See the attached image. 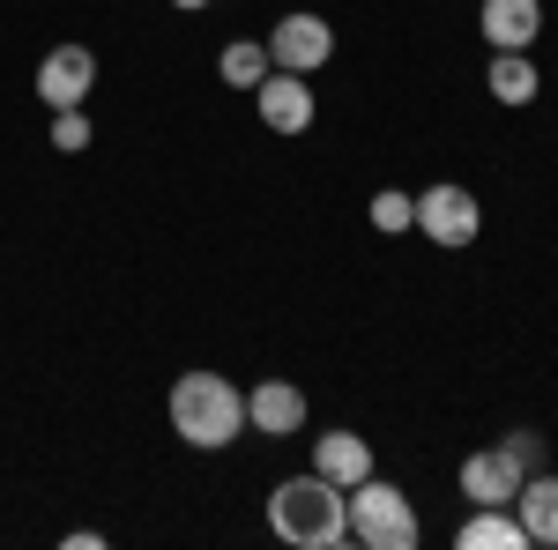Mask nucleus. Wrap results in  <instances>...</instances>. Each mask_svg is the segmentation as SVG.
Instances as JSON below:
<instances>
[{
  "instance_id": "obj_15",
  "label": "nucleus",
  "mask_w": 558,
  "mask_h": 550,
  "mask_svg": "<svg viewBox=\"0 0 558 550\" xmlns=\"http://www.w3.org/2000/svg\"><path fill=\"white\" fill-rule=\"evenodd\" d=\"M268 68H276V60H268V45H254V38H239V45L216 52V75H223L231 89H260V83H268Z\"/></svg>"
},
{
  "instance_id": "obj_1",
  "label": "nucleus",
  "mask_w": 558,
  "mask_h": 550,
  "mask_svg": "<svg viewBox=\"0 0 558 550\" xmlns=\"http://www.w3.org/2000/svg\"><path fill=\"white\" fill-rule=\"evenodd\" d=\"M268 528L291 550H343L350 543V491H336L328 476H291L268 499Z\"/></svg>"
},
{
  "instance_id": "obj_3",
  "label": "nucleus",
  "mask_w": 558,
  "mask_h": 550,
  "mask_svg": "<svg viewBox=\"0 0 558 550\" xmlns=\"http://www.w3.org/2000/svg\"><path fill=\"white\" fill-rule=\"evenodd\" d=\"M417 506L395 491V484H380V476H365L357 491H350V543L357 550H417Z\"/></svg>"
},
{
  "instance_id": "obj_19",
  "label": "nucleus",
  "mask_w": 558,
  "mask_h": 550,
  "mask_svg": "<svg viewBox=\"0 0 558 550\" xmlns=\"http://www.w3.org/2000/svg\"><path fill=\"white\" fill-rule=\"evenodd\" d=\"M172 8H209V0H172Z\"/></svg>"
},
{
  "instance_id": "obj_10",
  "label": "nucleus",
  "mask_w": 558,
  "mask_h": 550,
  "mask_svg": "<svg viewBox=\"0 0 558 550\" xmlns=\"http://www.w3.org/2000/svg\"><path fill=\"white\" fill-rule=\"evenodd\" d=\"M246 424H254L260 439H291L305 424V394L291 380H260L254 394H246Z\"/></svg>"
},
{
  "instance_id": "obj_4",
  "label": "nucleus",
  "mask_w": 558,
  "mask_h": 550,
  "mask_svg": "<svg viewBox=\"0 0 558 550\" xmlns=\"http://www.w3.org/2000/svg\"><path fill=\"white\" fill-rule=\"evenodd\" d=\"M417 231H425L432 246H476V231H484V209H476L470 186H454V179H439V186H425L417 194Z\"/></svg>"
},
{
  "instance_id": "obj_11",
  "label": "nucleus",
  "mask_w": 558,
  "mask_h": 550,
  "mask_svg": "<svg viewBox=\"0 0 558 550\" xmlns=\"http://www.w3.org/2000/svg\"><path fill=\"white\" fill-rule=\"evenodd\" d=\"M313 476H328L336 491H357L373 476V447L357 431H328V439H313Z\"/></svg>"
},
{
  "instance_id": "obj_6",
  "label": "nucleus",
  "mask_w": 558,
  "mask_h": 550,
  "mask_svg": "<svg viewBox=\"0 0 558 550\" xmlns=\"http://www.w3.org/2000/svg\"><path fill=\"white\" fill-rule=\"evenodd\" d=\"M89 83H97V52L89 45H52L38 60V97L52 112H68V105H83Z\"/></svg>"
},
{
  "instance_id": "obj_9",
  "label": "nucleus",
  "mask_w": 558,
  "mask_h": 550,
  "mask_svg": "<svg viewBox=\"0 0 558 550\" xmlns=\"http://www.w3.org/2000/svg\"><path fill=\"white\" fill-rule=\"evenodd\" d=\"M514 521H521V536H529V543L558 550V476H551V468L521 476V491H514Z\"/></svg>"
},
{
  "instance_id": "obj_5",
  "label": "nucleus",
  "mask_w": 558,
  "mask_h": 550,
  "mask_svg": "<svg viewBox=\"0 0 558 550\" xmlns=\"http://www.w3.org/2000/svg\"><path fill=\"white\" fill-rule=\"evenodd\" d=\"M260 45H268V60H276L283 75H313V68L336 60V30H328L320 15H305V8H299V15H283Z\"/></svg>"
},
{
  "instance_id": "obj_17",
  "label": "nucleus",
  "mask_w": 558,
  "mask_h": 550,
  "mask_svg": "<svg viewBox=\"0 0 558 550\" xmlns=\"http://www.w3.org/2000/svg\"><path fill=\"white\" fill-rule=\"evenodd\" d=\"M89 142H97V134H89V112H83V105L52 112V149H60V157H83Z\"/></svg>"
},
{
  "instance_id": "obj_7",
  "label": "nucleus",
  "mask_w": 558,
  "mask_h": 550,
  "mask_svg": "<svg viewBox=\"0 0 558 550\" xmlns=\"http://www.w3.org/2000/svg\"><path fill=\"white\" fill-rule=\"evenodd\" d=\"M254 105H260V127L268 134H291V142H299V134L313 127V83H305V75L268 68V83L254 89Z\"/></svg>"
},
{
  "instance_id": "obj_16",
  "label": "nucleus",
  "mask_w": 558,
  "mask_h": 550,
  "mask_svg": "<svg viewBox=\"0 0 558 550\" xmlns=\"http://www.w3.org/2000/svg\"><path fill=\"white\" fill-rule=\"evenodd\" d=\"M499 454H507L521 476H536V468H551V439H544V431H507Z\"/></svg>"
},
{
  "instance_id": "obj_2",
  "label": "nucleus",
  "mask_w": 558,
  "mask_h": 550,
  "mask_svg": "<svg viewBox=\"0 0 558 550\" xmlns=\"http://www.w3.org/2000/svg\"><path fill=\"white\" fill-rule=\"evenodd\" d=\"M172 431L186 447L216 454V447H231V439L246 431V394L231 380H216V372H186V380L172 387Z\"/></svg>"
},
{
  "instance_id": "obj_13",
  "label": "nucleus",
  "mask_w": 558,
  "mask_h": 550,
  "mask_svg": "<svg viewBox=\"0 0 558 550\" xmlns=\"http://www.w3.org/2000/svg\"><path fill=\"white\" fill-rule=\"evenodd\" d=\"M454 550H529L514 506H476L462 528H454Z\"/></svg>"
},
{
  "instance_id": "obj_14",
  "label": "nucleus",
  "mask_w": 558,
  "mask_h": 550,
  "mask_svg": "<svg viewBox=\"0 0 558 550\" xmlns=\"http://www.w3.org/2000/svg\"><path fill=\"white\" fill-rule=\"evenodd\" d=\"M484 83H492V97H499V105H536L544 75H536V60H529V52H492Z\"/></svg>"
},
{
  "instance_id": "obj_12",
  "label": "nucleus",
  "mask_w": 558,
  "mask_h": 550,
  "mask_svg": "<svg viewBox=\"0 0 558 550\" xmlns=\"http://www.w3.org/2000/svg\"><path fill=\"white\" fill-rule=\"evenodd\" d=\"M514 491H521V468L507 462L499 447L462 462V499H470V506H514Z\"/></svg>"
},
{
  "instance_id": "obj_18",
  "label": "nucleus",
  "mask_w": 558,
  "mask_h": 550,
  "mask_svg": "<svg viewBox=\"0 0 558 550\" xmlns=\"http://www.w3.org/2000/svg\"><path fill=\"white\" fill-rule=\"evenodd\" d=\"M373 223L380 231H417V194H402V186L373 194Z\"/></svg>"
},
{
  "instance_id": "obj_8",
  "label": "nucleus",
  "mask_w": 558,
  "mask_h": 550,
  "mask_svg": "<svg viewBox=\"0 0 558 550\" xmlns=\"http://www.w3.org/2000/svg\"><path fill=\"white\" fill-rule=\"evenodd\" d=\"M476 30H484L492 52H529L536 30H544V0H484Z\"/></svg>"
}]
</instances>
